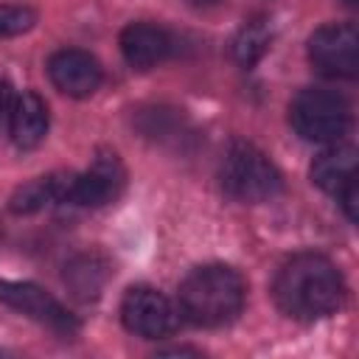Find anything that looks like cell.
<instances>
[{"mask_svg":"<svg viewBox=\"0 0 359 359\" xmlns=\"http://www.w3.org/2000/svg\"><path fill=\"white\" fill-rule=\"evenodd\" d=\"M289 121L303 140L339 143L351 126V104L337 90L311 87L297 93L289 107Z\"/></svg>","mask_w":359,"mask_h":359,"instance_id":"4","label":"cell"},{"mask_svg":"<svg viewBox=\"0 0 359 359\" xmlns=\"http://www.w3.org/2000/svg\"><path fill=\"white\" fill-rule=\"evenodd\" d=\"M70 180H73V174H59V171L36 177V180H28L25 185H20L11 194L8 210L22 216V213H36V210H45V208H50L56 202H65Z\"/></svg>","mask_w":359,"mask_h":359,"instance_id":"13","label":"cell"},{"mask_svg":"<svg viewBox=\"0 0 359 359\" xmlns=\"http://www.w3.org/2000/svg\"><path fill=\"white\" fill-rule=\"evenodd\" d=\"M191 6H213V3H222V0H188Z\"/></svg>","mask_w":359,"mask_h":359,"instance_id":"17","label":"cell"},{"mask_svg":"<svg viewBox=\"0 0 359 359\" xmlns=\"http://www.w3.org/2000/svg\"><path fill=\"white\" fill-rule=\"evenodd\" d=\"M123 180H126V171H123L118 154L101 151V154H95V160L90 163V168L84 174H73L65 202L81 205V208H101L121 194Z\"/></svg>","mask_w":359,"mask_h":359,"instance_id":"8","label":"cell"},{"mask_svg":"<svg viewBox=\"0 0 359 359\" xmlns=\"http://www.w3.org/2000/svg\"><path fill=\"white\" fill-rule=\"evenodd\" d=\"M311 182L325 194L339 196L351 182H356V151L353 146L334 143L311 163Z\"/></svg>","mask_w":359,"mask_h":359,"instance_id":"12","label":"cell"},{"mask_svg":"<svg viewBox=\"0 0 359 359\" xmlns=\"http://www.w3.org/2000/svg\"><path fill=\"white\" fill-rule=\"evenodd\" d=\"M309 59L323 76L353 79L359 67V34L353 22H328L309 39Z\"/></svg>","mask_w":359,"mask_h":359,"instance_id":"5","label":"cell"},{"mask_svg":"<svg viewBox=\"0 0 359 359\" xmlns=\"http://www.w3.org/2000/svg\"><path fill=\"white\" fill-rule=\"evenodd\" d=\"M121 323L135 337L160 339L177 328V311L154 286H132L121 300Z\"/></svg>","mask_w":359,"mask_h":359,"instance_id":"6","label":"cell"},{"mask_svg":"<svg viewBox=\"0 0 359 359\" xmlns=\"http://www.w3.org/2000/svg\"><path fill=\"white\" fill-rule=\"evenodd\" d=\"M345 3H348V6H353V3H356V0H345Z\"/></svg>","mask_w":359,"mask_h":359,"instance_id":"18","label":"cell"},{"mask_svg":"<svg viewBox=\"0 0 359 359\" xmlns=\"http://www.w3.org/2000/svg\"><path fill=\"white\" fill-rule=\"evenodd\" d=\"M121 53L129 67L135 70H151L163 65L174 50V36L154 22H129L118 36Z\"/></svg>","mask_w":359,"mask_h":359,"instance_id":"10","label":"cell"},{"mask_svg":"<svg viewBox=\"0 0 359 359\" xmlns=\"http://www.w3.org/2000/svg\"><path fill=\"white\" fill-rule=\"evenodd\" d=\"M8 132H11V140L17 149H22V151L36 149L48 135V104L31 90L20 93L11 104Z\"/></svg>","mask_w":359,"mask_h":359,"instance_id":"11","label":"cell"},{"mask_svg":"<svg viewBox=\"0 0 359 359\" xmlns=\"http://www.w3.org/2000/svg\"><path fill=\"white\" fill-rule=\"evenodd\" d=\"M222 188L230 199L241 205H261L280 194L283 177L275 163L252 143H233L222 160L219 171Z\"/></svg>","mask_w":359,"mask_h":359,"instance_id":"3","label":"cell"},{"mask_svg":"<svg viewBox=\"0 0 359 359\" xmlns=\"http://www.w3.org/2000/svg\"><path fill=\"white\" fill-rule=\"evenodd\" d=\"M0 300L11 309H17L20 314L31 317L34 323L56 331V334H76L79 331V320L53 297L48 294L42 286L28 283V280H0Z\"/></svg>","mask_w":359,"mask_h":359,"instance_id":"7","label":"cell"},{"mask_svg":"<svg viewBox=\"0 0 359 359\" xmlns=\"http://www.w3.org/2000/svg\"><path fill=\"white\" fill-rule=\"evenodd\" d=\"M107 278H109V269L98 255H79L65 269V283L79 300H95Z\"/></svg>","mask_w":359,"mask_h":359,"instance_id":"14","label":"cell"},{"mask_svg":"<svg viewBox=\"0 0 359 359\" xmlns=\"http://www.w3.org/2000/svg\"><path fill=\"white\" fill-rule=\"evenodd\" d=\"M272 294L278 309L300 323H314L334 314L345 300L339 269L317 252L292 255L275 275Z\"/></svg>","mask_w":359,"mask_h":359,"instance_id":"1","label":"cell"},{"mask_svg":"<svg viewBox=\"0 0 359 359\" xmlns=\"http://www.w3.org/2000/svg\"><path fill=\"white\" fill-rule=\"evenodd\" d=\"M244 278L224 264L196 266L180 283V309L194 325L202 328H219L233 323L244 309Z\"/></svg>","mask_w":359,"mask_h":359,"instance_id":"2","label":"cell"},{"mask_svg":"<svg viewBox=\"0 0 359 359\" xmlns=\"http://www.w3.org/2000/svg\"><path fill=\"white\" fill-rule=\"evenodd\" d=\"M48 76L59 93L70 98H87L101 87L104 70L93 53L79 48H65L48 59Z\"/></svg>","mask_w":359,"mask_h":359,"instance_id":"9","label":"cell"},{"mask_svg":"<svg viewBox=\"0 0 359 359\" xmlns=\"http://www.w3.org/2000/svg\"><path fill=\"white\" fill-rule=\"evenodd\" d=\"M269 39H272V36H269V28H266L264 22H247V25L238 31L236 42H233V53H236L238 65L252 67V65L266 53Z\"/></svg>","mask_w":359,"mask_h":359,"instance_id":"15","label":"cell"},{"mask_svg":"<svg viewBox=\"0 0 359 359\" xmlns=\"http://www.w3.org/2000/svg\"><path fill=\"white\" fill-rule=\"evenodd\" d=\"M36 25V11L20 3H0V36H20Z\"/></svg>","mask_w":359,"mask_h":359,"instance_id":"16","label":"cell"}]
</instances>
